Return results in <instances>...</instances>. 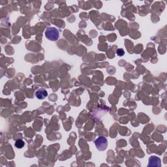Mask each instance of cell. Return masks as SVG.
I'll return each mask as SVG.
<instances>
[{"label": "cell", "mask_w": 167, "mask_h": 167, "mask_svg": "<svg viewBox=\"0 0 167 167\" xmlns=\"http://www.w3.org/2000/svg\"><path fill=\"white\" fill-rule=\"evenodd\" d=\"M161 166V159L156 156H151L149 158L148 167H160Z\"/></svg>", "instance_id": "obj_3"}, {"label": "cell", "mask_w": 167, "mask_h": 167, "mask_svg": "<svg viewBox=\"0 0 167 167\" xmlns=\"http://www.w3.org/2000/svg\"><path fill=\"white\" fill-rule=\"evenodd\" d=\"M94 143L99 151H104L107 148L108 140L104 137H99L95 140Z\"/></svg>", "instance_id": "obj_2"}, {"label": "cell", "mask_w": 167, "mask_h": 167, "mask_svg": "<svg viewBox=\"0 0 167 167\" xmlns=\"http://www.w3.org/2000/svg\"><path fill=\"white\" fill-rule=\"evenodd\" d=\"M47 95H48V92L45 89L40 88L35 91V97L38 99H44Z\"/></svg>", "instance_id": "obj_4"}, {"label": "cell", "mask_w": 167, "mask_h": 167, "mask_svg": "<svg viewBox=\"0 0 167 167\" xmlns=\"http://www.w3.org/2000/svg\"><path fill=\"white\" fill-rule=\"evenodd\" d=\"M46 37L52 41L58 40L60 37L59 30L54 27H49L45 31Z\"/></svg>", "instance_id": "obj_1"}, {"label": "cell", "mask_w": 167, "mask_h": 167, "mask_svg": "<svg viewBox=\"0 0 167 167\" xmlns=\"http://www.w3.org/2000/svg\"><path fill=\"white\" fill-rule=\"evenodd\" d=\"M24 144H25L24 142L21 139H18L15 142V146H16V148H18V149L22 148L24 146Z\"/></svg>", "instance_id": "obj_5"}, {"label": "cell", "mask_w": 167, "mask_h": 167, "mask_svg": "<svg viewBox=\"0 0 167 167\" xmlns=\"http://www.w3.org/2000/svg\"><path fill=\"white\" fill-rule=\"evenodd\" d=\"M116 52H117V55L118 56H120V57L123 56L125 54V52H124V50L122 49H118V50H117Z\"/></svg>", "instance_id": "obj_6"}]
</instances>
